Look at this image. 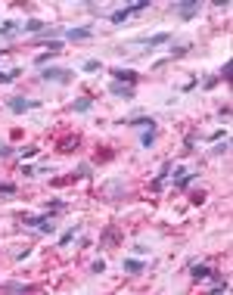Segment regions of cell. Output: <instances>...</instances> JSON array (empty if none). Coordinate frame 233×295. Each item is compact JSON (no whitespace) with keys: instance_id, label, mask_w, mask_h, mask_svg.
I'll return each instance as SVG.
<instances>
[{"instance_id":"6da1fadb","label":"cell","mask_w":233,"mask_h":295,"mask_svg":"<svg viewBox=\"0 0 233 295\" xmlns=\"http://www.w3.org/2000/svg\"><path fill=\"white\" fill-rule=\"evenodd\" d=\"M72 78H75V72L62 69V65H44L40 69V81H47V84H72Z\"/></svg>"},{"instance_id":"7a4b0ae2","label":"cell","mask_w":233,"mask_h":295,"mask_svg":"<svg viewBox=\"0 0 233 295\" xmlns=\"http://www.w3.org/2000/svg\"><path fill=\"white\" fill-rule=\"evenodd\" d=\"M199 10H202V3H199V0H180V3H171V13H174V16H180L184 22L196 19Z\"/></svg>"},{"instance_id":"3957f363","label":"cell","mask_w":233,"mask_h":295,"mask_svg":"<svg viewBox=\"0 0 233 295\" xmlns=\"http://www.w3.org/2000/svg\"><path fill=\"white\" fill-rule=\"evenodd\" d=\"M6 109L16 115H25V112H35V109H40V99H25V97H10L6 99Z\"/></svg>"},{"instance_id":"277c9868","label":"cell","mask_w":233,"mask_h":295,"mask_svg":"<svg viewBox=\"0 0 233 295\" xmlns=\"http://www.w3.org/2000/svg\"><path fill=\"white\" fill-rule=\"evenodd\" d=\"M109 75H112L115 84H131V87L140 81V72H137V69H124V65H115V69H109Z\"/></svg>"},{"instance_id":"5b68a950","label":"cell","mask_w":233,"mask_h":295,"mask_svg":"<svg viewBox=\"0 0 233 295\" xmlns=\"http://www.w3.org/2000/svg\"><path fill=\"white\" fill-rule=\"evenodd\" d=\"M87 177H94V165L81 162L69 177H59V180H53V187H62V183H72V180H87Z\"/></svg>"},{"instance_id":"8992f818","label":"cell","mask_w":233,"mask_h":295,"mask_svg":"<svg viewBox=\"0 0 233 295\" xmlns=\"http://www.w3.org/2000/svg\"><path fill=\"white\" fill-rule=\"evenodd\" d=\"M118 124H124V128H134V131H146V128H155V118H153V115H131V118H121Z\"/></svg>"},{"instance_id":"52a82bcc","label":"cell","mask_w":233,"mask_h":295,"mask_svg":"<svg viewBox=\"0 0 233 295\" xmlns=\"http://www.w3.org/2000/svg\"><path fill=\"white\" fill-rule=\"evenodd\" d=\"M124 183L121 180H109V183H103V187H99V196L103 199H109V202H115V199H124Z\"/></svg>"},{"instance_id":"ba28073f","label":"cell","mask_w":233,"mask_h":295,"mask_svg":"<svg viewBox=\"0 0 233 295\" xmlns=\"http://www.w3.org/2000/svg\"><path fill=\"white\" fill-rule=\"evenodd\" d=\"M171 40V31H159V35H140L134 38L131 44H143V47H162V44H168Z\"/></svg>"},{"instance_id":"9c48e42d","label":"cell","mask_w":233,"mask_h":295,"mask_svg":"<svg viewBox=\"0 0 233 295\" xmlns=\"http://www.w3.org/2000/svg\"><path fill=\"white\" fill-rule=\"evenodd\" d=\"M50 221H56V212H40V215H25L22 217V224L25 227H44V224H50Z\"/></svg>"},{"instance_id":"30bf717a","label":"cell","mask_w":233,"mask_h":295,"mask_svg":"<svg viewBox=\"0 0 233 295\" xmlns=\"http://www.w3.org/2000/svg\"><path fill=\"white\" fill-rule=\"evenodd\" d=\"M65 38L72 40V44H78V40H90L94 38V28H90V25H78V28H65Z\"/></svg>"},{"instance_id":"8fae6325","label":"cell","mask_w":233,"mask_h":295,"mask_svg":"<svg viewBox=\"0 0 233 295\" xmlns=\"http://www.w3.org/2000/svg\"><path fill=\"white\" fill-rule=\"evenodd\" d=\"M171 171H174V162L168 158V162L162 165V171L155 174V180H153V190H155V193H159V190H165V180H168V177H171Z\"/></svg>"},{"instance_id":"7c38bea8","label":"cell","mask_w":233,"mask_h":295,"mask_svg":"<svg viewBox=\"0 0 233 295\" xmlns=\"http://www.w3.org/2000/svg\"><path fill=\"white\" fill-rule=\"evenodd\" d=\"M109 94L112 97H118V99H134V87H131V84H109Z\"/></svg>"},{"instance_id":"4fadbf2b","label":"cell","mask_w":233,"mask_h":295,"mask_svg":"<svg viewBox=\"0 0 233 295\" xmlns=\"http://www.w3.org/2000/svg\"><path fill=\"white\" fill-rule=\"evenodd\" d=\"M209 271L212 267L209 264H199V261H190V280H209Z\"/></svg>"},{"instance_id":"5bb4252c","label":"cell","mask_w":233,"mask_h":295,"mask_svg":"<svg viewBox=\"0 0 233 295\" xmlns=\"http://www.w3.org/2000/svg\"><path fill=\"white\" fill-rule=\"evenodd\" d=\"M121 271H124V274H143V271H146V261H140V258H124V261H121Z\"/></svg>"},{"instance_id":"9a60e30c","label":"cell","mask_w":233,"mask_h":295,"mask_svg":"<svg viewBox=\"0 0 233 295\" xmlns=\"http://www.w3.org/2000/svg\"><path fill=\"white\" fill-rule=\"evenodd\" d=\"M78 143H81L78 134H69V137H62V140H59V146H56V149L69 156V153H75V149H78Z\"/></svg>"},{"instance_id":"2e32d148","label":"cell","mask_w":233,"mask_h":295,"mask_svg":"<svg viewBox=\"0 0 233 295\" xmlns=\"http://www.w3.org/2000/svg\"><path fill=\"white\" fill-rule=\"evenodd\" d=\"M131 16H134V6H121V10H112L109 13V22L112 25H121V22H128Z\"/></svg>"},{"instance_id":"e0dca14e","label":"cell","mask_w":233,"mask_h":295,"mask_svg":"<svg viewBox=\"0 0 233 295\" xmlns=\"http://www.w3.org/2000/svg\"><path fill=\"white\" fill-rule=\"evenodd\" d=\"M81 233V224H69L65 230L59 233V246H69V242H75V236Z\"/></svg>"},{"instance_id":"ac0fdd59","label":"cell","mask_w":233,"mask_h":295,"mask_svg":"<svg viewBox=\"0 0 233 295\" xmlns=\"http://www.w3.org/2000/svg\"><path fill=\"white\" fill-rule=\"evenodd\" d=\"M35 286H28V283H16V280H10V283H0V292H31Z\"/></svg>"},{"instance_id":"d6986e66","label":"cell","mask_w":233,"mask_h":295,"mask_svg":"<svg viewBox=\"0 0 233 295\" xmlns=\"http://www.w3.org/2000/svg\"><path fill=\"white\" fill-rule=\"evenodd\" d=\"M19 35V25H16L13 19H3L0 22V38H16Z\"/></svg>"},{"instance_id":"ffe728a7","label":"cell","mask_w":233,"mask_h":295,"mask_svg":"<svg viewBox=\"0 0 233 295\" xmlns=\"http://www.w3.org/2000/svg\"><path fill=\"white\" fill-rule=\"evenodd\" d=\"M90 109H94V99L90 97H78L72 103V112H90Z\"/></svg>"},{"instance_id":"44dd1931","label":"cell","mask_w":233,"mask_h":295,"mask_svg":"<svg viewBox=\"0 0 233 295\" xmlns=\"http://www.w3.org/2000/svg\"><path fill=\"white\" fill-rule=\"evenodd\" d=\"M196 140H199V131H190L187 137H184V156L196 153Z\"/></svg>"},{"instance_id":"7402d4cb","label":"cell","mask_w":233,"mask_h":295,"mask_svg":"<svg viewBox=\"0 0 233 295\" xmlns=\"http://www.w3.org/2000/svg\"><path fill=\"white\" fill-rule=\"evenodd\" d=\"M44 28H47V25L40 22V19H25V31H28V35H35V38H38Z\"/></svg>"},{"instance_id":"603a6c76","label":"cell","mask_w":233,"mask_h":295,"mask_svg":"<svg viewBox=\"0 0 233 295\" xmlns=\"http://www.w3.org/2000/svg\"><path fill=\"white\" fill-rule=\"evenodd\" d=\"M199 177V171H193V174H184V177H177V180H174V190H187L190 183H193Z\"/></svg>"},{"instance_id":"cb8c5ba5","label":"cell","mask_w":233,"mask_h":295,"mask_svg":"<svg viewBox=\"0 0 233 295\" xmlns=\"http://www.w3.org/2000/svg\"><path fill=\"white\" fill-rule=\"evenodd\" d=\"M153 143H155V128H146L143 134H140V146H143V149H149Z\"/></svg>"},{"instance_id":"d4e9b609","label":"cell","mask_w":233,"mask_h":295,"mask_svg":"<svg viewBox=\"0 0 233 295\" xmlns=\"http://www.w3.org/2000/svg\"><path fill=\"white\" fill-rule=\"evenodd\" d=\"M209 153H212V156H227V153H230V137H224V143H214Z\"/></svg>"},{"instance_id":"484cf974","label":"cell","mask_w":233,"mask_h":295,"mask_svg":"<svg viewBox=\"0 0 233 295\" xmlns=\"http://www.w3.org/2000/svg\"><path fill=\"white\" fill-rule=\"evenodd\" d=\"M65 208H69L65 202H59V199H50L47 205H44V212H56V215H59V212H65Z\"/></svg>"},{"instance_id":"4316f807","label":"cell","mask_w":233,"mask_h":295,"mask_svg":"<svg viewBox=\"0 0 233 295\" xmlns=\"http://www.w3.org/2000/svg\"><path fill=\"white\" fill-rule=\"evenodd\" d=\"M190 47H193V44H190V40H184V44H177V47H171V56H174V59H180V56H187V53H190Z\"/></svg>"},{"instance_id":"83f0119b","label":"cell","mask_w":233,"mask_h":295,"mask_svg":"<svg viewBox=\"0 0 233 295\" xmlns=\"http://www.w3.org/2000/svg\"><path fill=\"white\" fill-rule=\"evenodd\" d=\"M230 72H233V62H230V59H227V62H224V65H221V72H218V78H221V81H230V78H233V75H230Z\"/></svg>"},{"instance_id":"f1b7e54d","label":"cell","mask_w":233,"mask_h":295,"mask_svg":"<svg viewBox=\"0 0 233 295\" xmlns=\"http://www.w3.org/2000/svg\"><path fill=\"white\" fill-rule=\"evenodd\" d=\"M16 193H19L16 183H0V196H16Z\"/></svg>"},{"instance_id":"f546056e","label":"cell","mask_w":233,"mask_h":295,"mask_svg":"<svg viewBox=\"0 0 233 295\" xmlns=\"http://www.w3.org/2000/svg\"><path fill=\"white\" fill-rule=\"evenodd\" d=\"M84 72H99L103 65H99V59H84V65H81Z\"/></svg>"},{"instance_id":"4dcf8cb0","label":"cell","mask_w":233,"mask_h":295,"mask_svg":"<svg viewBox=\"0 0 233 295\" xmlns=\"http://www.w3.org/2000/svg\"><path fill=\"white\" fill-rule=\"evenodd\" d=\"M90 274H97V276H99V274H106V261H103V258L94 261V264H90Z\"/></svg>"},{"instance_id":"1f68e13d","label":"cell","mask_w":233,"mask_h":295,"mask_svg":"<svg viewBox=\"0 0 233 295\" xmlns=\"http://www.w3.org/2000/svg\"><path fill=\"white\" fill-rule=\"evenodd\" d=\"M218 84H221V78H218V75H209V78H205V84H202V87H205V90H212V87H218Z\"/></svg>"},{"instance_id":"d6a6232c","label":"cell","mask_w":233,"mask_h":295,"mask_svg":"<svg viewBox=\"0 0 233 295\" xmlns=\"http://www.w3.org/2000/svg\"><path fill=\"white\" fill-rule=\"evenodd\" d=\"M19 156H22V158H31V156H38V146H22V149H19Z\"/></svg>"},{"instance_id":"836d02e7","label":"cell","mask_w":233,"mask_h":295,"mask_svg":"<svg viewBox=\"0 0 233 295\" xmlns=\"http://www.w3.org/2000/svg\"><path fill=\"white\" fill-rule=\"evenodd\" d=\"M13 156V146H10V143H3V140H0V158H10Z\"/></svg>"},{"instance_id":"e575fe53","label":"cell","mask_w":233,"mask_h":295,"mask_svg":"<svg viewBox=\"0 0 233 295\" xmlns=\"http://www.w3.org/2000/svg\"><path fill=\"white\" fill-rule=\"evenodd\" d=\"M22 174H25V177H35L38 168H35V165H22Z\"/></svg>"},{"instance_id":"d590c367","label":"cell","mask_w":233,"mask_h":295,"mask_svg":"<svg viewBox=\"0 0 233 295\" xmlns=\"http://www.w3.org/2000/svg\"><path fill=\"white\" fill-rule=\"evenodd\" d=\"M190 199H193V205H202V202H205V193L199 190V193H193V196H190Z\"/></svg>"},{"instance_id":"8d00e7d4","label":"cell","mask_w":233,"mask_h":295,"mask_svg":"<svg viewBox=\"0 0 233 295\" xmlns=\"http://www.w3.org/2000/svg\"><path fill=\"white\" fill-rule=\"evenodd\" d=\"M221 137H227V134H224V128H218V131H212V134H209V140H214V143H218Z\"/></svg>"},{"instance_id":"74e56055","label":"cell","mask_w":233,"mask_h":295,"mask_svg":"<svg viewBox=\"0 0 233 295\" xmlns=\"http://www.w3.org/2000/svg\"><path fill=\"white\" fill-rule=\"evenodd\" d=\"M10 81H16L13 72H0V84H10Z\"/></svg>"},{"instance_id":"f35d334b","label":"cell","mask_w":233,"mask_h":295,"mask_svg":"<svg viewBox=\"0 0 233 295\" xmlns=\"http://www.w3.org/2000/svg\"><path fill=\"white\" fill-rule=\"evenodd\" d=\"M28 255H31V249L25 246V252H16V261H25V258H28Z\"/></svg>"},{"instance_id":"ab89813d","label":"cell","mask_w":233,"mask_h":295,"mask_svg":"<svg viewBox=\"0 0 233 295\" xmlns=\"http://www.w3.org/2000/svg\"><path fill=\"white\" fill-rule=\"evenodd\" d=\"M38 174H53V165H38Z\"/></svg>"},{"instance_id":"60d3db41","label":"cell","mask_w":233,"mask_h":295,"mask_svg":"<svg viewBox=\"0 0 233 295\" xmlns=\"http://www.w3.org/2000/svg\"><path fill=\"white\" fill-rule=\"evenodd\" d=\"M218 118H221V121H227V118H230V106H224L221 112H218Z\"/></svg>"},{"instance_id":"b9f144b4","label":"cell","mask_w":233,"mask_h":295,"mask_svg":"<svg viewBox=\"0 0 233 295\" xmlns=\"http://www.w3.org/2000/svg\"><path fill=\"white\" fill-rule=\"evenodd\" d=\"M146 252H149V249L143 246V242H137V246H134V255H146Z\"/></svg>"},{"instance_id":"7bdbcfd3","label":"cell","mask_w":233,"mask_h":295,"mask_svg":"<svg viewBox=\"0 0 233 295\" xmlns=\"http://www.w3.org/2000/svg\"><path fill=\"white\" fill-rule=\"evenodd\" d=\"M0 56H3V50H0Z\"/></svg>"}]
</instances>
